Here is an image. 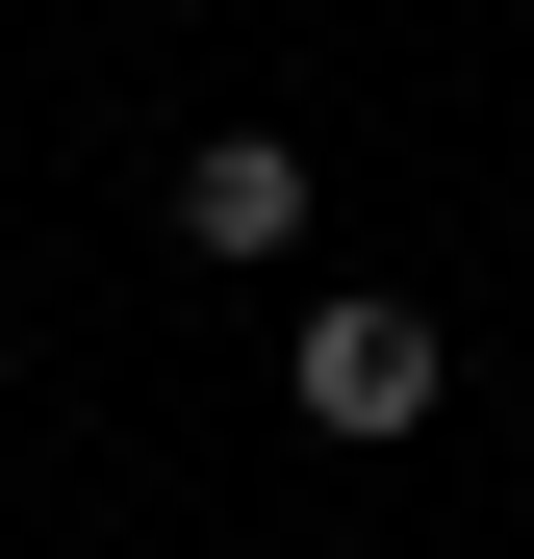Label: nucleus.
I'll list each match as a JSON object with an SVG mask.
<instances>
[{
	"mask_svg": "<svg viewBox=\"0 0 534 559\" xmlns=\"http://www.w3.org/2000/svg\"><path fill=\"white\" fill-rule=\"evenodd\" d=\"M432 382H459V331H432V306H382V280H331V306H306V432L382 457V432H432Z\"/></svg>",
	"mask_w": 534,
	"mask_h": 559,
	"instance_id": "1",
	"label": "nucleus"
},
{
	"mask_svg": "<svg viewBox=\"0 0 534 559\" xmlns=\"http://www.w3.org/2000/svg\"><path fill=\"white\" fill-rule=\"evenodd\" d=\"M178 254H306V153L281 128H204L178 153Z\"/></svg>",
	"mask_w": 534,
	"mask_h": 559,
	"instance_id": "2",
	"label": "nucleus"
}]
</instances>
